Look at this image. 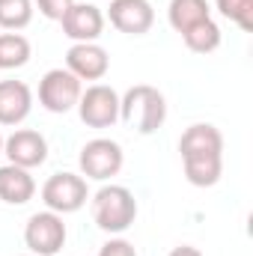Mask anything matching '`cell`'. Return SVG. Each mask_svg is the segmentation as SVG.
<instances>
[{
    "label": "cell",
    "mask_w": 253,
    "mask_h": 256,
    "mask_svg": "<svg viewBox=\"0 0 253 256\" xmlns=\"http://www.w3.org/2000/svg\"><path fill=\"white\" fill-rule=\"evenodd\" d=\"M90 200L86 179L78 173H54L45 185H42V202L48 206V212L57 214H72L80 212Z\"/></svg>",
    "instance_id": "5"
},
{
    "label": "cell",
    "mask_w": 253,
    "mask_h": 256,
    "mask_svg": "<svg viewBox=\"0 0 253 256\" xmlns=\"http://www.w3.org/2000/svg\"><path fill=\"white\" fill-rule=\"evenodd\" d=\"M92 220L102 232L120 236L137 220V200L126 185H104L92 196Z\"/></svg>",
    "instance_id": "2"
},
{
    "label": "cell",
    "mask_w": 253,
    "mask_h": 256,
    "mask_svg": "<svg viewBox=\"0 0 253 256\" xmlns=\"http://www.w3.org/2000/svg\"><path fill=\"white\" fill-rule=\"evenodd\" d=\"M27 256H36V254H27Z\"/></svg>",
    "instance_id": "25"
},
{
    "label": "cell",
    "mask_w": 253,
    "mask_h": 256,
    "mask_svg": "<svg viewBox=\"0 0 253 256\" xmlns=\"http://www.w3.org/2000/svg\"><path fill=\"white\" fill-rule=\"evenodd\" d=\"M66 68L84 84V80H102L110 68V57L98 42H74L66 51Z\"/></svg>",
    "instance_id": "9"
},
{
    "label": "cell",
    "mask_w": 253,
    "mask_h": 256,
    "mask_svg": "<svg viewBox=\"0 0 253 256\" xmlns=\"http://www.w3.org/2000/svg\"><path fill=\"white\" fill-rule=\"evenodd\" d=\"M24 244L36 256H57L66 244V224L57 212H36L24 226Z\"/></svg>",
    "instance_id": "7"
},
{
    "label": "cell",
    "mask_w": 253,
    "mask_h": 256,
    "mask_svg": "<svg viewBox=\"0 0 253 256\" xmlns=\"http://www.w3.org/2000/svg\"><path fill=\"white\" fill-rule=\"evenodd\" d=\"M182 39H185V45H188L194 54H212V51L220 48V27L208 18V21H202V24L185 30Z\"/></svg>",
    "instance_id": "18"
},
{
    "label": "cell",
    "mask_w": 253,
    "mask_h": 256,
    "mask_svg": "<svg viewBox=\"0 0 253 256\" xmlns=\"http://www.w3.org/2000/svg\"><path fill=\"white\" fill-rule=\"evenodd\" d=\"M214 3H218L220 15L236 21L244 33L253 30V0H214Z\"/></svg>",
    "instance_id": "20"
},
{
    "label": "cell",
    "mask_w": 253,
    "mask_h": 256,
    "mask_svg": "<svg viewBox=\"0 0 253 256\" xmlns=\"http://www.w3.org/2000/svg\"><path fill=\"white\" fill-rule=\"evenodd\" d=\"M0 155H3V134H0Z\"/></svg>",
    "instance_id": "24"
},
{
    "label": "cell",
    "mask_w": 253,
    "mask_h": 256,
    "mask_svg": "<svg viewBox=\"0 0 253 256\" xmlns=\"http://www.w3.org/2000/svg\"><path fill=\"white\" fill-rule=\"evenodd\" d=\"M33 21V0H0V27L15 33Z\"/></svg>",
    "instance_id": "19"
},
{
    "label": "cell",
    "mask_w": 253,
    "mask_h": 256,
    "mask_svg": "<svg viewBox=\"0 0 253 256\" xmlns=\"http://www.w3.org/2000/svg\"><path fill=\"white\" fill-rule=\"evenodd\" d=\"M167 256H202V254L196 248H190V244H179V248H173Z\"/></svg>",
    "instance_id": "23"
},
{
    "label": "cell",
    "mask_w": 253,
    "mask_h": 256,
    "mask_svg": "<svg viewBox=\"0 0 253 256\" xmlns=\"http://www.w3.org/2000/svg\"><path fill=\"white\" fill-rule=\"evenodd\" d=\"M185 179L194 188H212L220 182L224 173V158H196V161H182Z\"/></svg>",
    "instance_id": "17"
},
{
    "label": "cell",
    "mask_w": 253,
    "mask_h": 256,
    "mask_svg": "<svg viewBox=\"0 0 253 256\" xmlns=\"http://www.w3.org/2000/svg\"><path fill=\"white\" fill-rule=\"evenodd\" d=\"M36 194V182L30 176V170L15 167V164H3L0 167V200L9 206H24L30 202Z\"/></svg>",
    "instance_id": "14"
},
{
    "label": "cell",
    "mask_w": 253,
    "mask_h": 256,
    "mask_svg": "<svg viewBox=\"0 0 253 256\" xmlns=\"http://www.w3.org/2000/svg\"><path fill=\"white\" fill-rule=\"evenodd\" d=\"M98 256H137V250H134V244L126 242V238H110L108 244H102Z\"/></svg>",
    "instance_id": "22"
},
{
    "label": "cell",
    "mask_w": 253,
    "mask_h": 256,
    "mask_svg": "<svg viewBox=\"0 0 253 256\" xmlns=\"http://www.w3.org/2000/svg\"><path fill=\"white\" fill-rule=\"evenodd\" d=\"M80 92L84 86L68 68H51L39 80V104L48 114H68L72 108H78Z\"/></svg>",
    "instance_id": "6"
},
{
    "label": "cell",
    "mask_w": 253,
    "mask_h": 256,
    "mask_svg": "<svg viewBox=\"0 0 253 256\" xmlns=\"http://www.w3.org/2000/svg\"><path fill=\"white\" fill-rule=\"evenodd\" d=\"M3 155L9 158V164L33 170V167L45 164V158H48V140L39 131H33V128H15L3 140Z\"/></svg>",
    "instance_id": "8"
},
{
    "label": "cell",
    "mask_w": 253,
    "mask_h": 256,
    "mask_svg": "<svg viewBox=\"0 0 253 256\" xmlns=\"http://www.w3.org/2000/svg\"><path fill=\"white\" fill-rule=\"evenodd\" d=\"M120 120L137 134H155L167 120V102L155 86L137 84L126 96H120Z\"/></svg>",
    "instance_id": "1"
},
{
    "label": "cell",
    "mask_w": 253,
    "mask_h": 256,
    "mask_svg": "<svg viewBox=\"0 0 253 256\" xmlns=\"http://www.w3.org/2000/svg\"><path fill=\"white\" fill-rule=\"evenodd\" d=\"M30 57H33V48H30L27 36H21V33H0V68L3 72L27 66Z\"/></svg>",
    "instance_id": "16"
},
{
    "label": "cell",
    "mask_w": 253,
    "mask_h": 256,
    "mask_svg": "<svg viewBox=\"0 0 253 256\" xmlns=\"http://www.w3.org/2000/svg\"><path fill=\"white\" fill-rule=\"evenodd\" d=\"M60 24L72 42H98V36L104 33V12L92 3H74Z\"/></svg>",
    "instance_id": "11"
},
{
    "label": "cell",
    "mask_w": 253,
    "mask_h": 256,
    "mask_svg": "<svg viewBox=\"0 0 253 256\" xmlns=\"http://www.w3.org/2000/svg\"><path fill=\"white\" fill-rule=\"evenodd\" d=\"M167 18H170V27L176 33H185V30L212 18V6H208V0H170Z\"/></svg>",
    "instance_id": "15"
},
{
    "label": "cell",
    "mask_w": 253,
    "mask_h": 256,
    "mask_svg": "<svg viewBox=\"0 0 253 256\" xmlns=\"http://www.w3.org/2000/svg\"><path fill=\"white\" fill-rule=\"evenodd\" d=\"M108 18L110 24L128 33V36H143L152 30L155 24V9L149 0H110V9H108Z\"/></svg>",
    "instance_id": "10"
},
{
    "label": "cell",
    "mask_w": 253,
    "mask_h": 256,
    "mask_svg": "<svg viewBox=\"0 0 253 256\" xmlns=\"http://www.w3.org/2000/svg\"><path fill=\"white\" fill-rule=\"evenodd\" d=\"M182 161H196V158H224V134L212 122H196L190 126L182 140H179Z\"/></svg>",
    "instance_id": "12"
},
{
    "label": "cell",
    "mask_w": 253,
    "mask_h": 256,
    "mask_svg": "<svg viewBox=\"0 0 253 256\" xmlns=\"http://www.w3.org/2000/svg\"><path fill=\"white\" fill-rule=\"evenodd\" d=\"M33 110V92L24 80H0V126H21Z\"/></svg>",
    "instance_id": "13"
},
{
    "label": "cell",
    "mask_w": 253,
    "mask_h": 256,
    "mask_svg": "<svg viewBox=\"0 0 253 256\" xmlns=\"http://www.w3.org/2000/svg\"><path fill=\"white\" fill-rule=\"evenodd\" d=\"M78 164H80V173L86 179H96V182H108L114 179L122 164H126V152L116 140L110 137H96L90 143H84L80 155H78Z\"/></svg>",
    "instance_id": "3"
},
{
    "label": "cell",
    "mask_w": 253,
    "mask_h": 256,
    "mask_svg": "<svg viewBox=\"0 0 253 256\" xmlns=\"http://www.w3.org/2000/svg\"><path fill=\"white\" fill-rule=\"evenodd\" d=\"M36 6H39V12H42L45 18L63 21V15L74 6V0H36Z\"/></svg>",
    "instance_id": "21"
},
{
    "label": "cell",
    "mask_w": 253,
    "mask_h": 256,
    "mask_svg": "<svg viewBox=\"0 0 253 256\" xmlns=\"http://www.w3.org/2000/svg\"><path fill=\"white\" fill-rule=\"evenodd\" d=\"M78 116L90 128H110L120 122V92L108 84H92L78 98Z\"/></svg>",
    "instance_id": "4"
}]
</instances>
